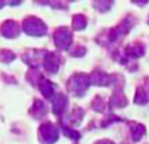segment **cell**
Returning a JSON list of instances; mask_svg holds the SVG:
<instances>
[{"mask_svg":"<svg viewBox=\"0 0 149 144\" xmlns=\"http://www.w3.org/2000/svg\"><path fill=\"white\" fill-rule=\"evenodd\" d=\"M92 108H94L96 111H102L104 108H105V104H104L102 100L100 97H96L95 101H94V105H92Z\"/></svg>","mask_w":149,"mask_h":144,"instance_id":"obj_18","label":"cell"},{"mask_svg":"<svg viewBox=\"0 0 149 144\" xmlns=\"http://www.w3.org/2000/svg\"><path fill=\"white\" fill-rule=\"evenodd\" d=\"M72 27L74 31H82V29L86 27V18L81 14H77V15L73 17V22H72Z\"/></svg>","mask_w":149,"mask_h":144,"instance_id":"obj_14","label":"cell"},{"mask_svg":"<svg viewBox=\"0 0 149 144\" xmlns=\"http://www.w3.org/2000/svg\"><path fill=\"white\" fill-rule=\"evenodd\" d=\"M39 88H40V91H42V94L44 95V97H47V99L52 97V95H53V85L51 83V81L40 80Z\"/></svg>","mask_w":149,"mask_h":144,"instance_id":"obj_12","label":"cell"},{"mask_svg":"<svg viewBox=\"0 0 149 144\" xmlns=\"http://www.w3.org/2000/svg\"><path fill=\"white\" fill-rule=\"evenodd\" d=\"M23 29L28 34L31 35H44L47 33V27L44 25V23L38 18H34V17H31V18H27L23 23Z\"/></svg>","mask_w":149,"mask_h":144,"instance_id":"obj_2","label":"cell"},{"mask_svg":"<svg viewBox=\"0 0 149 144\" xmlns=\"http://www.w3.org/2000/svg\"><path fill=\"white\" fill-rule=\"evenodd\" d=\"M43 66L49 73H56L59 66V58L54 53H47L43 58Z\"/></svg>","mask_w":149,"mask_h":144,"instance_id":"obj_7","label":"cell"},{"mask_svg":"<svg viewBox=\"0 0 149 144\" xmlns=\"http://www.w3.org/2000/svg\"><path fill=\"white\" fill-rule=\"evenodd\" d=\"M135 102L136 104H140V105H143V104H147L148 100H149V96H148V92L144 90V88H141L139 87L138 88V91H136V95H135Z\"/></svg>","mask_w":149,"mask_h":144,"instance_id":"obj_15","label":"cell"},{"mask_svg":"<svg viewBox=\"0 0 149 144\" xmlns=\"http://www.w3.org/2000/svg\"><path fill=\"white\" fill-rule=\"evenodd\" d=\"M72 42V33L68 28H59L54 33V43L61 49H67Z\"/></svg>","mask_w":149,"mask_h":144,"instance_id":"obj_4","label":"cell"},{"mask_svg":"<svg viewBox=\"0 0 149 144\" xmlns=\"http://www.w3.org/2000/svg\"><path fill=\"white\" fill-rule=\"evenodd\" d=\"M39 138L44 144L54 143L58 139V130L51 123H46L39 128Z\"/></svg>","mask_w":149,"mask_h":144,"instance_id":"obj_3","label":"cell"},{"mask_svg":"<svg viewBox=\"0 0 149 144\" xmlns=\"http://www.w3.org/2000/svg\"><path fill=\"white\" fill-rule=\"evenodd\" d=\"M32 115L37 118V119H40L44 114H46V106H44L43 101H39V100H36L34 105H33V108L31 110Z\"/></svg>","mask_w":149,"mask_h":144,"instance_id":"obj_13","label":"cell"},{"mask_svg":"<svg viewBox=\"0 0 149 144\" xmlns=\"http://www.w3.org/2000/svg\"><path fill=\"white\" fill-rule=\"evenodd\" d=\"M130 128H132V136H133L134 142L140 140L141 136L145 134V127L139 123H132L130 124Z\"/></svg>","mask_w":149,"mask_h":144,"instance_id":"obj_11","label":"cell"},{"mask_svg":"<svg viewBox=\"0 0 149 144\" xmlns=\"http://www.w3.org/2000/svg\"><path fill=\"white\" fill-rule=\"evenodd\" d=\"M3 5H4V3H3V1H0V8H1Z\"/></svg>","mask_w":149,"mask_h":144,"instance_id":"obj_20","label":"cell"},{"mask_svg":"<svg viewBox=\"0 0 149 144\" xmlns=\"http://www.w3.org/2000/svg\"><path fill=\"white\" fill-rule=\"evenodd\" d=\"M1 33L6 38H15V37L20 33V27L19 24L13 20H8L1 25Z\"/></svg>","mask_w":149,"mask_h":144,"instance_id":"obj_6","label":"cell"},{"mask_svg":"<svg viewBox=\"0 0 149 144\" xmlns=\"http://www.w3.org/2000/svg\"><path fill=\"white\" fill-rule=\"evenodd\" d=\"M111 5H113V3H109V1H97V3H95V6L100 10V12H105V10L109 9Z\"/></svg>","mask_w":149,"mask_h":144,"instance_id":"obj_17","label":"cell"},{"mask_svg":"<svg viewBox=\"0 0 149 144\" xmlns=\"http://www.w3.org/2000/svg\"><path fill=\"white\" fill-rule=\"evenodd\" d=\"M111 105L116 108H124L126 105V99L121 90H116L111 96Z\"/></svg>","mask_w":149,"mask_h":144,"instance_id":"obj_10","label":"cell"},{"mask_svg":"<svg viewBox=\"0 0 149 144\" xmlns=\"http://www.w3.org/2000/svg\"><path fill=\"white\" fill-rule=\"evenodd\" d=\"M88 85H90V77L85 75V73H77V75H73L70 79L68 83H67V88L73 95L81 96L85 94Z\"/></svg>","mask_w":149,"mask_h":144,"instance_id":"obj_1","label":"cell"},{"mask_svg":"<svg viewBox=\"0 0 149 144\" xmlns=\"http://www.w3.org/2000/svg\"><path fill=\"white\" fill-rule=\"evenodd\" d=\"M128 56H132V57H141L144 54V46L141 43H133L126 48V52H125Z\"/></svg>","mask_w":149,"mask_h":144,"instance_id":"obj_9","label":"cell"},{"mask_svg":"<svg viewBox=\"0 0 149 144\" xmlns=\"http://www.w3.org/2000/svg\"><path fill=\"white\" fill-rule=\"evenodd\" d=\"M96 144H114V143H111L110 140H101V142H97Z\"/></svg>","mask_w":149,"mask_h":144,"instance_id":"obj_19","label":"cell"},{"mask_svg":"<svg viewBox=\"0 0 149 144\" xmlns=\"http://www.w3.org/2000/svg\"><path fill=\"white\" fill-rule=\"evenodd\" d=\"M14 58H15V54L13 52H10V51L3 49L1 52H0V60L3 62H10V61H13Z\"/></svg>","mask_w":149,"mask_h":144,"instance_id":"obj_16","label":"cell"},{"mask_svg":"<svg viewBox=\"0 0 149 144\" xmlns=\"http://www.w3.org/2000/svg\"><path fill=\"white\" fill-rule=\"evenodd\" d=\"M113 82V76L107 75L105 72L101 71H95L90 76V83L99 85V86H107Z\"/></svg>","mask_w":149,"mask_h":144,"instance_id":"obj_5","label":"cell"},{"mask_svg":"<svg viewBox=\"0 0 149 144\" xmlns=\"http://www.w3.org/2000/svg\"><path fill=\"white\" fill-rule=\"evenodd\" d=\"M67 106V97L65 95H58L57 97L53 100V102H52V109H53V113L54 114H62L63 111H65Z\"/></svg>","mask_w":149,"mask_h":144,"instance_id":"obj_8","label":"cell"}]
</instances>
